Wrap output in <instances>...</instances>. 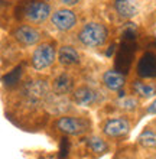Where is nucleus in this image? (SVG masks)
Masks as SVG:
<instances>
[{
  "label": "nucleus",
  "mask_w": 156,
  "mask_h": 159,
  "mask_svg": "<svg viewBox=\"0 0 156 159\" xmlns=\"http://www.w3.org/2000/svg\"><path fill=\"white\" fill-rule=\"evenodd\" d=\"M137 142H139L143 148H150V149H155V148H156V132L149 130V129L148 130H143V132L139 134Z\"/></svg>",
  "instance_id": "nucleus-16"
},
{
  "label": "nucleus",
  "mask_w": 156,
  "mask_h": 159,
  "mask_svg": "<svg viewBox=\"0 0 156 159\" xmlns=\"http://www.w3.org/2000/svg\"><path fill=\"white\" fill-rule=\"evenodd\" d=\"M72 101H74L77 106L88 107V106H93L98 101V93L96 91V90H93L91 87L81 85V87L75 88V90L72 91Z\"/></svg>",
  "instance_id": "nucleus-9"
},
{
  "label": "nucleus",
  "mask_w": 156,
  "mask_h": 159,
  "mask_svg": "<svg viewBox=\"0 0 156 159\" xmlns=\"http://www.w3.org/2000/svg\"><path fill=\"white\" fill-rule=\"evenodd\" d=\"M131 88H133L135 94H137L139 97H143V98H152V97H155V94H156L155 85L142 83V81H135L133 85H131Z\"/></svg>",
  "instance_id": "nucleus-15"
},
{
  "label": "nucleus",
  "mask_w": 156,
  "mask_h": 159,
  "mask_svg": "<svg viewBox=\"0 0 156 159\" xmlns=\"http://www.w3.org/2000/svg\"><path fill=\"white\" fill-rule=\"evenodd\" d=\"M41 32L36 28L30 25H22L17 26L16 29L13 30V38L16 39V42H19L23 46H35L38 45L41 41Z\"/></svg>",
  "instance_id": "nucleus-7"
},
{
  "label": "nucleus",
  "mask_w": 156,
  "mask_h": 159,
  "mask_svg": "<svg viewBox=\"0 0 156 159\" xmlns=\"http://www.w3.org/2000/svg\"><path fill=\"white\" fill-rule=\"evenodd\" d=\"M103 84L110 91H120L126 84V77L114 70H109L103 74Z\"/></svg>",
  "instance_id": "nucleus-12"
},
{
  "label": "nucleus",
  "mask_w": 156,
  "mask_h": 159,
  "mask_svg": "<svg viewBox=\"0 0 156 159\" xmlns=\"http://www.w3.org/2000/svg\"><path fill=\"white\" fill-rule=\"evenodd\" d=\"M87 146L96 155H104L105 152H109V145L100 136H90L87 139Z\"/></svg>",
  "instance_id": "nucleus-14"
},
{
  "label": "nucleus",
  "mask_w": 156,
  "mask_h": 159,
  "mask_svg": "<svg viewBox=\"0 0 156 159\" xmlns=\"http://www.w3.org/2000/svg\"><path fill=\"white\" fill-rule=\"evenodd\" d=\"M56 58H58V54H56L54 46L51 43H42L38 48H35V51L32 52L30 64L35 70L42 71V70H47L51 67L56 61Z\"/></svg>",
  "instance_id": "nucleus-2"
},
{
  "label": "nucleus",
  "mask_w": 156,
  "mask_h": 159,
  "mask_svg": "<svg viewBox=\"0 0 156 159\" xmlns=\"http://www.w3.org/2000/svg\"><path fill=\"white\" fill-rule=\"evenodd\" d=\"M137 106V100L136 98H126L122 101V107L126 110H135Z\"/></svg>",
  "instance_id": "nucleus-17"
},
{
  "label": "nucleus",
  "mask_w": 156,
  "mask_h": 159,
  "mask_svg": "<svg viewBox=\"0 0 156 159\" xmlns=\"http://www.w3.org/2000/svg\"><path fill=\"white\" fill-rule=\"evenodd\" d=\"M109 36L107 28L100 22H87L78 32V41L85 48H100Z\"/></svg>",
  "instance_id": "nucleus-1"
},
{
  "label": "nucleus",
  "mask_w": 156,
  "mask_h": 159,
  "mask_svg": "<svg viewBox=\"0 0 156 159\" xmlns=\"http://www.w3.org/2000/svg\"><path fill=\"white\" fill-rule=\"evenodd\" d=\"M23 97L29 104H39L48 97V85L45 81H30L23 90Z\"/></svg>",
  "instance_id": "nucleus-8"
},
{
  "label": "nucleus",
  "mask_w": 156,
  "mask_h": 159,
  "mask_svg": "<svg viewBox=\"0 0 156 159\" xmlns=\"http://www.w3.org/2000/svg\"><path fill=\"white\" fill-rule=\"evenodd\" d=\"M114 9L118 16L123 19H131L137 15V6L131 0H116Z\"/></svg>",
  "instance_id": "nucleus-13"
},
{
  "label": "nucleus",
  "mask_w": 156,
  "mask_h": 159,
  "mask_svg": "<svg viewBox=\"0 0 156 159\" xmlns=\"http://www.w3.org/2000/svg\"><path fill=\"white\" fill-rule=\"evenodd\" d=\"M81 0H59V3L64 4L65 7H72V6H75V4H78Z\"/></svg>",
  "instance_id": "nucleus-18"
},
{
  "label": "nucleus",
  "mask_w": 156,
  "mask_h": 159,
  "mask_svg": "<svg viewBox=\"0 0 156 159\" xmlns=\"http://www.w3.org/2000/svg\"><path fill=\"white\" fill-rule=\"evenodd\" d=\"M129 132H130V121L127 120L126 117L110 119L103 126V133L107 138H111V139L124 138Z\"/></svg>",
  "instance_id": "nucleus-6"
},
{
  "label": "nucleus",
  "mask_w": 156,
  "mask_h": 159,
  "mask_svg": "<svg viewBox=\"0 0 156 159\" xmlns=\"http://www.w3.org/2000/svg\"><path fill=\"white\" fill-rule=\"evenodd\" d=\"M78 17L71 9H58L51 15V23L56 30L59 32H68L72 28H75Z\"/></svg>",
  "instance_id": "nucleus-5"
},
{
  "label": "nucleus",
  "mask_w": 156,
  "mask_h": 159,
  "mask_svg": "<svg viewBox=\"0 0 156 159\" xmlns=\"http://www.w3.org/2000/svg\"><path fill=\"white\" fill-rule=\"evenodd\" d=\"M90 127V121L77 116H61L56 120V129L69 136H80Z\"/></svg>",
  "instance_id": "nucleus-3"
},
{
  "label": "nucleus",
  "mask_w": 156,
  "mask_h": 159,
  "mask_svg": "<svg viewBox=\"0 0 156 159\" xmlns=\"http://www.w3.org/2000/svg\"><path fill=\"white\" fill-rule=\"evenodd\" d=\"M25 19L28 23L41 25L52 15L51 6L42 0H33L25 7Z\"/></svg>",
  "instance_id": "nucleus-4"
},
{
  "label": "nucleus",
  "mask_w": 156,
  "mask_h": 159,
  "mask_svg": "<svg viewBox=\"0 0 156 159\" xmlns=\"http://www.w3.org/2000/svg\"><path fill=\"white\" fill-rule=\"evenodd\" d=\"M72 88H74V80L67 72L58 75L54 80V83H52V91L59 97H64L67 94H69V93H72L74 91Z\"/></svg>",
  "instance_id": "nucleus-11"
},
{
  "label": "nucleus",
  "mask_w": 156,
  "mask_h": 159,
  "mask_svg": "<svg viewBox=\"0 0 156 159\" xmlns=\"http://www.w3.org/2000/svg\"><path fill=\"white\" fill-rule=\"evenodd\" d=\"M58 61L64 67H74L77 64H80V61H81L80 52L74 46L64 45L58 51Z\"/></svg>",
  "instance_id": "nucleus-10"
}]
</instances>
